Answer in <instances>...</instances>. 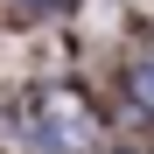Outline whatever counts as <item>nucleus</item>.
Segmentation results:
<instances>
[{
  "instance_id": "obj_1",
  "label": "nucleus",
  "mask_w": 154,
  "mask_h": 154,
  "mask_svg": "<svg viewBox=\"0 0 154 154\" xmlns=\"http://www.w3.org/2000/svg\"><path fill=\"white\" fill-rule=\"evenodd\" d=\"M140 98L154 105V63H140Z\"/></svg>"
}]
</instances>
